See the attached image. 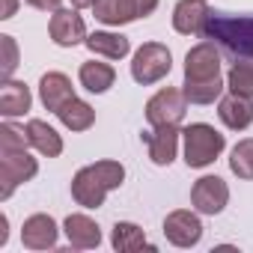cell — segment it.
<instances>
[{
  "mask_svg": "<svg viewBox=\"0 0 253 253\" xmlns=\"http://www.w3.org/2000/svg\"><path fill=\"white\" fill-rule=\"evenodd\" d=\"M185 98L191 104H211L223 92L220 81V51L214 42H200L185 57Z\"/></svg>",
  "mask_w": 253,
  "mask_h": 253,
  "instance_id": "obj_1",
  "label": "cell"
},
{
  "mask_svg": "<svg viewBox=\"0 0 253 253\" xmlns=\"http://www.w3.org/2000/svg\"><path fill=\"white\" fill-rule=\"evenodd\" d=\"M125 182V167L119 161H98L75 173L72 179V197L84 209H98L104 206L107 191H116Z\"/></svg>",
  "mask_w": 253,
  "mask_h": 253,
  "instance_id": "obj_2",
  "label": "cell"
},
{
  "mask_svg": "<svg viewBox=\"0 0 253 253\" xmlns=\"http://www.w3.org/2000/svg\"><path fill=\"white\" fill-rule=\"evenodd\" d=\"M206 39H214L229 51L235 60L253 57V15H226V12H211L206 24Z\"/></svg>",
  "mask_w": 253,
  "mask_h": 253,
  "instance_id": "obj_3",
  "label": "cell"
},
{
  "mask_svg": "<svg viewBox=\"0 0 253 253\" xmlns=\"http://www.w3.org/2000/svg\"><path fill=\"white\" fill-rule=\"evenodd\" d=\"M182 137H185V164L188 167H197V170L200 167H209L223 152V146H226L223 134L214 131L209 122L188 125V128L182 131Z\"/></svg>",
  "mask_w": 253,
  "mask_h": 253,
  "instance_id": "obj_4",
  "label": "cell"
},
{
  "mask_svg": "<svg viewBox=\"0 0 253 253\" xmlns=\"http://www.w3.org/2000/svg\"><path fill=\"white\" fill-rule=\"evenodd\" d=\"M170 69H173V54H170V48L161 45V42H146V45H140L137 54H134L131 78H134L137 84L149 86V84H158L161 78H167Z\"/></svg>",
  "mask_w": 253,
  "mask_h": 253,
  "instance_id": "obj_5",
  "label": "cell"
},
{
  "mask_svg": "<svg viewBox=\"0 0 253 253\" xmlns=\"http://www.w3.org/2000/svg\"><path fill=\"white\" fill-rule=\"evenodd\" d=\"M39 173L36 158L27 155V149H3L0 152V200H9L12 191L24 182H30Z\"/></svg>",
  "mask_w": 253,
  "mask_h": 253,
  "instance_id": "obj_6",
  "label": "cell"
},
{
  "mask_svg": "<svg viewBox=\"0 0 253 253\" xmlns=\"http://www.w3.org/2000/svg\"><path fill=\"white\" fill-rule=\"evenodd\" d=\"M188 98L182 89L176 86H164L158 89L149 101H146V119L152 128H161V125H179L188 113Z\"/></svg>",
  "mask_w": 253,
  "mask_h": 253,
  "instance_id": "obj_7",
  "label": "cell"
},
{
  "mask_svg": "<svg viewBox=\"0 0 253 253\" xmlns=\"http://www.w3.org/2000/svg\"><path fill=\"white\" fill-rule=\"evenodd\" d=\"M158 9V0H98L92 6L95 18L101 24L110 27H122V24H131L137 18H146Z\"/></svg>",
  "mask_w": 253,
  "mask_h": 253,
  "instance_id": "obj_8",
  "label": "cell"
},
{
  "mask_svg": "<svg viewBox=\"0 0 253 253\" xmlns=\"http://www.w3.org/2000/svg\"><path fill=\"white\" fill-rule=\"evenodd\" d=\"M191 203L200 214H220L229 203V188L220 176H203L191 188Z\"/></svg>",
  "mask_w": 253,
  "mask_h": 253,
  "instance_id": "obj_9",
  "label": "cell"
},
{
  "mask_svg": "<svg viewBox=\"0 0 253 253\" xmlns=\"http://www.w3.org/2000/svg\"><path fill=\"white\" fill-rule=\"evenodd\" d=\"M164 235H167V241L176 244V247H194V244H200V238H203V223H200V217H197L194 211L176 209V211H170L167 220H164Z\"/></svg>",
  "mask_w": 253,
  "mask_h": 253,
  "instance_id": "obj_10",
  "label": "cell"
},
{
  "mask_svg": "<svg viewBox=\"0 0 253 253\" xmlns=\"http://www.w3.org/2000/svg\"><path fill=\"white\" fill-rule=\"evenodd\" d=\"M209 18H211V9L206 0H179L173 9V27L182 36H203Z\"/></svg>",
  "mask_w": 253,
  "mask_h": 253,
  "instance_id": "obj_11",
  "label": "cell"
},
{
  "mask_svg": "<svg viewBox=\"0 0 253 253\" xmlns=\"http://www.w3.org/2000/svg\"><path fill=\"white\" fill-rule=\"evenodd\" d=\"M48 33H51V39L60 48H75V45L86 42V24H84V18L75 9H57L51 15Z\"/></svg>",
  "mask_w": 253,
  "mask_h": 253,
  "instance_id": "obj_12",
  "label": "cell"
},
{
  "mask_svg": "<svg viewBox=\"0 0 253 253\" xmlns=\"http://www.w3.org/2000/svg\"><path fill=\"white\" fill-rule=\"evenodd\" d=\"M57 235H60V229H57V223H54L51 214H33L21 226V241L30 250H48V247H54Z\"/></svg>",
  "mask_w": 253,
  "mask_h": 253,
  "instance_id": "obj_13",
  "label": "cell"
},
{
  "mask_svg": "<svg viewBox=\"0 0 253 253\" xmlns=\"http://www.w3.org/2000/svg\"><path fill=\"white\" fill-rule=\"evenodd\" d=\"M217 116H220V122L226 125L229 131H244L247 125L253 122V101H250L247 95L229 92L226 98H220V104H217Z\"/></svg>",
  "mask_w": 253,
  "mask_h": 253,
  "instance_id": "obj_14",
  "label": "cell"
},
{
  "mask_svg": "<svg viewBox=\"0 0 253 253\" xmlns=\"http://www.w3.org/2000/svg\"><path fill=\"white\" fill-rule=\"evenodd\" d=\"M179 125H161L152 134H146V143H149V158L152 164L158 167H170L173 158H176V149H179Z\"/></svg>",
  "mask_w": 253,
  "mask_h": 253,
  "instance_id": "obj_15",
  "label": "cell"
},
{
  "mask_svg": "<svg viewBox=\"0 0 253 253\" xmlns=\"http://www.w3.org/2000/svg\"><path fill=\"white\" fill-rule=\"evenodd\" d=\"M39 98H42V104H45L51 113H57L66 101L75 98V86H72V81H69L63 72H48V75H42V81H39Z\"/></svg>",
  "mask_w": 253,
  "mask_h": 253,
  "instance_id": "obj_16",
  "label": "cell"
},
{
  "mask_svg": "<svg viewBox=\"0 0 253 253\" xmlns=\"http://www.w3.org/2000/svg\"><path fill=\"white\" fill-rule=\"evenodd\" d=\"M63 229H66L69 244L78 247V250H89V247H98L101 244V229L86 214H69L66 223H63Z\"/></svg>",
  "mask_w": 253,
  "mask_h": 253,
  "instance_id": "obj_17",
  "label": "cell"
},
{
  "mask_svg": "<svg viewBox=\"0 0 253 253\" xmlns=\"http://www.w3.org/2000/svg\"><path fill=\"white\" fill-rule=\"evenodd\" d=\"M30 101H33V95H30L27 84L12 81V78L3 81V86H0V113H3L6 119L24 116V113L30 110Z\"/></svg>",
  "mask_w": 253,
  "mask_h": 253,
  "instance_id": "obj_18",
  "label": "cell"
},
{
  "mask_svg": "<svg viewBox=\"0 0 253 253\" xmlns=\"http://www.w3.org/2000/svg\"><path fill=\"white\" fill-rule=\"evenodd\" d=\"M24 131H27L30 146H33L39 155H45V158H57V155L63 152V137L51 128L48 122H42V119H30Z\"/></svg>",
  "mask_w": 253,
  "mask_h": 253,
  "instance_id": "obj_19",
  "label": "cell"
},
{
  "mask_svg": "<svg viewBox=\"0 0 253 253\" xmlns=\"http://www.w3.org/2000/svg\"><path fill=\"white\" fill-rule=\"evenodd\" d=\"M86 48L92 54H101L107 60H122L125 54L131 51V42L119 36V33H107V30H98V33H89L86 36Z\"/></svg>",
  "mask_w": 253,
  "mask_h": 253,
  "instance_id": "obj_20",
  "label": "cell"
},
{
  "mask_svg": "<svg viewBox=\"0 0 253 253\" xmlns=\"http://www.w3.org/2000/svg\"><path fill=\"white\" fill-rule=\"evenodd\" d=\"M110 244H113L119 253H134V250H143V247L155 250V247L146 241V232H143L137 223H128V220H119V223L113 226V232H110Z\"/></svg>",
  "mask_w": 253,
  "mask_h": 253,
  "instance_id": "obj_21",
  "label": "cell"
},
{
  "mask_svg": "<svg viewBox=\"0 0 253 253\" xmlns=\"http://www.w3.org/2000/svg\"><path fill=\"white\" fill-rule=\"evenodd\" d=\"M57 116H60V122L66 125L69 131H86V128H92V122H95V110L86 101H81L78 95L72 101H66L57 110Z\"/></svg>",
  "mask_w": 253,
  "mask_h": 253,
  "instance_id": "obj_22",
  "label": "cell"
},
{
  "mask_svg": "<svg viewBox=\"0 0 253 253\" xmlns=\"http://www.w3.org/2000/svg\"><path fill=\"white\" fill-rule=\"evenodd\" d=\"M78 78H81V86L84 89H89V92H107L113 86V81H116V72H113V66L92 60V63H84L81 66Z\"/></svg>",
  "mask_w": 253,
  "mask_h": 253,
  "instance_id": "obj_23",
  "label": "cell"
},
{
  "mask_svg": "<svg viewBox=\"0 0 253 253\" xmlns=\"http://www.w3.org/2000/svg\"><path fill=\"white\" fill-rule=\"evenodd\" d=\"M226 86H229V92L253 98V60H235L226 75Z\"/></svg>",
  "mask_w": 253,
  "mask_h": 253,
  "instance_id": "obj_24",
  "label": "cell"
},
{
  "mask_svg": "<svg viewBox=\"0 0 253 253\" xmlns=\"http://www.w3.org/2000/svg\"><path fill=\"white\" fill-rule=\"evenodd\" d=\"M229 170L238 179H253V137L235 143V149L229 155Z\"/></svg>",
  "mask_w": 253,
  "mask_h": 253,
  "instance_id": "obj_25",
  "label": "cell"
},
{
  "mask_svg": "<svg viewBox=\"0 0 253 253\" xmlns=\"http://www.w3.org/2000/svg\"><path fill=\"white\" fill-rule=\"evenodd\" d=\"M30 140H27V131L24 128H15L12 122L0 125V152L3 149H27Z\"/></svg>",
  "mask_w": 253,
  "mask_h": 253,
  "instance_id": "obj_26",
  "label": "cell"
},
{
  "mask_svg": "<svg viewBox=\"0 0 253 253\" xmlns=\"http://www.w3.org/2000/svg\"><path fill=\"white\" fill-rule=\"evenodd\" d=\"M0 45L6 51V60H3V78H9L18 66V48H15V39L12 36H0Z\"/></svg>",
  "mask_w": 253,
  "mask_h": 253,
  "instance_id": "obj_27",
  "label": "cell"
},
{
  "mask_svg": "<svg viewBox=\"0 0 253 253\" xmlns=\"http://www.w3.org/2000/svg\"><path fill=\"white\" fill-rule=\"evenodd\" d=\"M27 3H30L33 9H42V12H57L63 0H27Z\"/></svg>",
  "mask_w": 253,
  "mask_h": 253,
  "instance_id": "obj_28",
  "label": "cell"
},
{
  "mask_svg": "<svg viewBox=\"0 0 253 253\" xmlns=\"http://www.w3.org/2000/svg\"><path fill=\"white\" fill-rule=\"evenodd\" d=\"M18 9V0H3V12H0V18H12Z\"/></svg>",
  "mask_w": 253,
  "mask_h": 253,
  "instance_id": "obj_29",
  "label": "cell"
},
{
  "mask_svg": "<svg viewBox=\"0 0 253 253\" xmlns=\"http://www.w3.org/2000/svg\"><path fill=\"white\" fill-rule=\"evenodd\" d=\"M9 220H6V214H0V247H3L6 241H9Z\"/></svg>",
  "mask_w": 253,
  "mask_h": 253,
  "instance_id": "obj_30",
  "label": "cell"
},
{
  "mask_svg": "<svg viewBox=\"0 0 253 253\" xmlns=\"http://www.w3.org/2000/svg\"><path fill=\"white\" fill-rule=\"evenodd\" d=\"M95 3H98V0H72V6H75V9H92Z\"/></svg>",
  "mask_w": 253,
  "mask_h": 253,
  "instance_id": "obj_31",
  "label": "cell"
}]
</instances>
